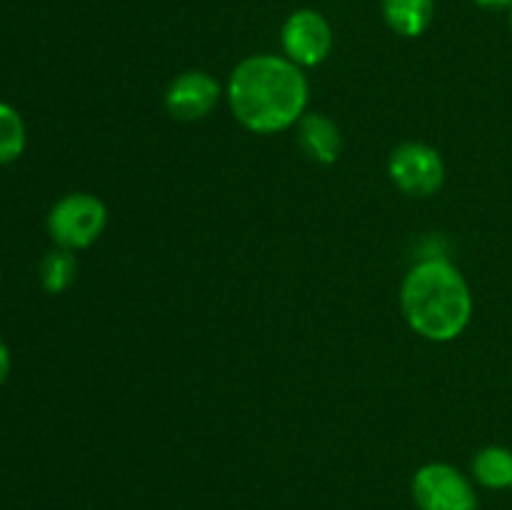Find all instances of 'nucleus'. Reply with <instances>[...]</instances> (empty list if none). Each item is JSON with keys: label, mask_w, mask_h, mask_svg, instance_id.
<instances>
[{"label": "nucleus", "mask_w": 512, "mask_h": 510, "mask_svg": "<svg viewBox=\"0 0 512 510\" xmlns=\"http://www.w3.org/2000/svg\"><path fill=\"white\" fill-rule=\"evenodd\" d=\"M333 28L328 18L315 8H298L285 18L280 28L283 55L300 68H315L333 50Z\"/></svg>", "instance_id": "423d86ee"}, {"label": "nucleus", "mask_w": 512, "mask_h": 510, "mask_svg": "<svg viewBox=\"0 0 512 510\" xmlns=\"http://www.w3.org/2000/svg\"><path fill=\"white\" fill-rule=\"evenodd\" d=\"M310 83L305 70L285 55H248L228 80V103L235 120L258 135L283 133L308 110Z\"/></svg>", "instance_id": "f257e3e1"}, {"label": "nucleus", "mask_w": 512, "mask_h": 510, "mask_svg": "<svg viewBox=\"0 0 512 510\" xmlns=\"http://www.w3.org/2000/svg\"><path fill=\"white\" fill-rule=\"evenodd\" d=\"M298 145L313 163L333 165L343 150V135L330 115L305 113L298 123Z\"/></svg>", "instance_id": "6e6552de"}, {"label": "nucleus", "mask_w": 512, "mask_h": 510, "mask_svg": "<svg viewBox=\"0 0 512 510\" xmlns=\"http://www.w3.org/2000/svg\"><path fill=\"white\" fill-rule=\"evenodd\" d=\"M413 500L420 510H478L473 483L450 463H428L413 475Z\"/></svg>", "instance_id": "39448f33"}, {"label": "nucleus", "mask_w": 512, "mask_h": 510, "mask_svg": "<svg viewBox=\"0 0 512 510\" xmlns=\"http://www.w3.org/2000/svg\"><path fill=\"white\" fill-rule=\"evenodd\" d=\"M400 308L420 338L450 343L473 318V293L465 275L448 258H425L408 270L400 288Z\"/></svg>", "instance_id": "f03ea898"}, {"label": "nucleus", "mask_w": 512, "mask_h": 510, "mask_svg": "<svg viewBox=\"0 0 512 510\" xmlns=\"http://www.w3.org/2000/svg\"><path fill=\"white\" fill-rule=\"evenodd\" d=\"M473 3L483 10H510L512 8V0H473Z\"/></svg>", "instance_id": "4468645a"}, {"label": "nucleus", "mask_w": 512, "mask_h": 510, "mask_svg": "<svg viewBox=\"0 0 512 510\" xmlns=\"http://www.w3.org/2000/svg\"><path fill=\"white\" fill-rule=\"evenodd\" d=\"M385 25L400 38H420L433 25L435 0H380Z\"/></svg>", "instance_id": "1a4fd4ad"}, {"label": "nucleus", "mask_w": 512, "mask_h": 510, "mask_svg": "<svg viewBox=\"0 0 512 510\" xmlns=\"http://www.w3.org/2000/svg\"><path fill=\"white\" fill-rule=\"evenodd\" d=\"M108 225V208L93 193H68L50 208L48 233L55 248L83 250L103 235Z\"/></svg>", "instance_id": "7ed1b4c3"}, {"label": "nucleus", "mask_w": 512, "mask_h": 510, "mask_svg": "<svg viewBox=\"0 0 512 510\" xmlns=\"http://www.w3.org/2000/svg\"><path fill=\"white\" fill-rule=\"evenodd\" d=\"M220 95L223 88L208 70H185L170 80L165 90V110L180 123H198L218 108Z\"/></svg>", "instance_id": "0eeeda50"}, {"label": "nucleus", "mask_w": 512, "mask_h": 510, "mask_svg": "<svg viewBox=\"0 0 512 510\" xmlns=\"http://www.w3.org/2000/svg\"><path fill=\"white\" fill-rule=\"evenodd\" d=\"M473 475L488 490H512V450L488 445L473 458Z\"/></svg>", "instance_id": "9d476101"}, {"label": "nucleus", "mask_w": 512, "mask_h": 510, "mask_svg": "<svg viewBox=\"0 0 512 510\" xmlns=\"http://www.w3.org/2000/svg\"><path fill=\"white\" fill-rule=\"evenodd\" d=\"M28 130L25 120L13 105L0 103V165H8L25 153Z\"/></svg>", "instance_id": "f8f14e48"}, {"label": "nucleus", "mask_w": 512, "mask_h": 510, "mask_svg": "<svg viewBox=\"0 0 512 510\" xmlns=\"http://www.w3.org/2000/svg\"><path fill=\"white\" fill-rule=\"evenodd\" d=\"M508 13H510V30H512V8L508 10Z\"/></svg>", "instance_id": "2eb2a0df"}, {"label": "nucleus", "mask_w": 512, "mask_h": 510, "mask_svg": "<svg viewBox=\"0 0 512 510\" xmlns=\"http://www.w3.org/2000/svg\"><path fill=\"white\" fill-rule=\"evenodd\" d=\"M75 275H78V260L73 250L55 248L40 260V285L45 293H65L75 283Z\"/></svg>", "instance_id": "9b49d317"}, {"label": "nucleus", "mask_w": 512, "mask_h": 510, "mask_svg": "<svg viewBox=\"0 0 512 510\" xmlns=\"http://www.w3.org/2000/svg\"><path fill=\"white\" fill-rule=\"evenodd\" d=\"M388 175L400 193L410 198H430L445 183L443 155L433 145L408 140L390 153Z\"/></svg>", "instance_id": "20e7f679"}, {"label": "nucleus", "mask_w": 512, "mask_h": 510, "mask_svg": "<svg viewBox=\"0 0 512 510\" xmlns=\"http://www.w3.org/2000/svg\"><path fill=\"white\" fill-rule=\"evenodd\" d=\"M8 373H10V348L5 345V340L0 338V385L8 380Z\"/></svg>", "instance_id": "ddd939ff"}]
</instances>
